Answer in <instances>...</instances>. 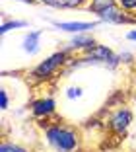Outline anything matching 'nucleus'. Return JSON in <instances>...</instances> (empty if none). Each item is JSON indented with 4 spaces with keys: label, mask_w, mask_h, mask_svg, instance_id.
<instances>
[{
    "label": "nucleus",
    "mask_w": 136,
    "mask_h": 152,
    "mask_svg": "<svg viewBox=\"0 0 136 152\" xmlns=\"http://www.w3.org/2000/svg\"><path fill=\"white\" fill-rule=\"evenodd\" d=\"M43 137L55 152H78L82 144L80 131L64 121H47L43 127Z\"/></svg>",
    "instance_id": "1"
},
{
    "label": "nucleus",
    "mask_w": 136,
    "mask_h": 152,
    "mask_svg": "<svg viewBox=\"0 0 136 152\" xmlns=\"http://www.w3.org/2000/svg\"><path fill=\"white\" fill-rule=\"evenodd\" d=\"M70 57H72V55L66 53L64 49H58V51H55V53H51L47 58H43L39 64H35V66L29 70V80L35 82V84H41V82L51 80L58 70L66 68Z\"/></svg>",
    "instance_id": "2"
},
{
    "label": "nucleus",
    "mask_w": 136,
    "mask_h": 152,
    "mask_svg": "<svg viewBox=\"0 0 136 152\" xmlns=\"http://www.w3.org/2000/svg\"><path fill=\"white\" fill-rule=\"evenodd\" d=\"M132 121H134L132 109L127 107V105H119L117 109H113V111L109 113L105 125H107V129H109L113 134H119V137H121V134H124L128 129H130Z\"/></svg>",
    "instance_id": "3"
},
{
    "label": "nucleus",
    "mask_w": 136,
    "mask_h": 152,
    "mask_svg": "<svg viewBox=\"0 0 136 152\" xmlns=\"http://www.w3.org/2000/svg\"><path fill=\"white\" fill-rule=\"evenodd\" d=\"M101 23H111V26H134L136 27V14H128L121 10L119 6L107 8L105 12H101L95 16Z\"/></svg>",
    "instance_id": "4"
},
{
    "label": "nucleus",
    "mask_w": 136,
    "mask_h": 152,
    "mask_svg": "<svg viewBox=\"0 0 136 152\" xmlns=\"http://www.w3.org/2000/svg\"><path fill=\"white\" fill-rule=\"evenodd\" d=\"M29 107H31V115L33 117L49 121L57 113V102H55V98H51V96H43V98L33 99Z\"/></svg>",
    "instance_id": "5"
},
{
    "label": "nucleus",
    "mask_w": 136,
    "mask_h": 152,
    "mask_svg": "<svg viewBox=\"0 0 136 152\" xmlns=\"http://www.w3.org/2000/svg\"><path fill=\"white\" fill-rule=\"evenodd\" d=\"M95 43L97 41L92 33H78V35H72L70 41L64 43V47H60V49H64L66 53H70V55H82L88 49H92Z\"/></svg>",
    "instance_id": "6"
},
{
    "label": "nucleus",
    "mask_w": 136,
    "mask_h": 152,
    "mask_svg": "<svg viewBox=\"0 0 136 152\" xmlns=\"http://www.w3.org/2000/svg\"><path fill=\"white\" fill-rule=\"evenodd\" d=\"M99 23V20H93V22H53V26L60 31L78 35V33H92Z\"/></svg>",
    "instance_id": "7"
},
{
    "label": "nucleus",
    "mask_w": 136,
    "mask_h": 152,
    "mask_svg": "<svg viewBox=\"0 0 136 152\" xmlns=\"http://www.w3.org/2000/svg\"><path fill=\"white\" fill-rule=\"evenodd\" d=\"M41 35H43V29H33V31H27L22 39V49L23 53H27L29 57L39 53L41 49Z\"/></svg>",
    "instance_id": "8"
},
{
    "label": "nucleus",
    "mask_w": 136,
    "mask_h": 152,
    "mask_svg": "<svg viewBox=\"0 0 136 152\" xmlns=\"http://www.w3.org/2000/svg\"><path fill=\"white\" fill-rule=\"evenodd\" d=\"M89 0H37V4L49 6L55 10H80V8H88Z\"/></svg>",
    "instance_id": "9"
},
{
    "label": "nucleus",
    "mask_w": 136,
    "mask_h": 152,
    "mask_svg": "<svg viewBox=\"0 0 136 152\" xmlns=\"http://www.w3.org/2000/svg\"><path fill=\"white\" fill-rule=\"evenodd\" d=\"M113 6H117V0H89L86 10H89L93 16H97V14L105 12L107 8H113Z\"/></svg>",
    "instance_id": "10"
},
{
    "label": "nucleus",
    "mask_w": 136,
    "mask_h": 152,
    "mask_svg": "<svg viewBox=\"0 0 136 152\" xmlns=\"http://www.w3.org/2000/svg\"><path fill=\"white\" fill-rule=\"evenodd\" d=\"M29 23L25 22V20H2V26H0V33L2 35H6L8 31H12V29H23V27H27Z\"/></svg>",
    "instance_id": "11"
},
{
    "label": "nucleus",
    "mask_w": 136,
    "mask_h": 152,
    "mask_svg": "<svg viewBox=\"0 0 136 152\" xmlns=\"http://www.w3.org/2000/svg\"><path fill=\"white\" fill-rule=\"evenodd\" d=\"M0 152H31V150L25 148V146H22V144L12 142V140H2V144H0Z\"/></svg>",
    "instance_id": "12"
},
{
    "label": "nucleus",
    "mask_w": 136,
    "mask_h": 152,
    "mask_svg": "<svg viewBox=\"0 0 136 152\" xmlns=\"http://www.w3.org/2000/svg\"><path fill=\"white\" fill-rule=\"evenodd\" d=\"M117 6L128 14H136V0H117Z\"/></svg>",
    "instance_id": "13"
},
{
    "label": "nucleus",
    "mask_w": 136,
    "mask_h": 152,
    "mask_svg": "<svg viewBox=\"0 0 136 152\" xmlns=\"http://www.w3.org/2000/svg\"><path fill=\"white\" fill-rule=\"evenodd\" d=\"M8 105H10V96H8V90H6V88H2V90H0V109H2V111H6V109H8Z\"/></svg>",
    "instance_id": "14"
},
{
    "label": "nucleus",
    "mask_w": 136,
    "mask_h": 152,
    "mask_svg": "<svg viewBox=\"0 0 136 152\" xmlns=\"http://www.w3.org/2000/svg\"><path fill=\"white\" fill-rule=\"evenodd\" d=\"M66 98H68V99L82 98V88H78V86H72V88H68V90H66Z\"/></svg>",
    "instance_id": "15"
},
{
    "label": "nucleus",
    "mask_w": 136,
    "mask_h": 152,
    "mask_svg": "<svg viewBox=\"0 0 136 152\" xmlns=\"http://www.w3.org/2000/svg\"><path fill=\"white\" fill-rule=\"evenodd\" d=\"M119 57H121V64L123 63H132V61H134V55L132 53H121Z\"/></svg>",
    "instance_id": "16"
},
{
    "label": "nucleus",
    "mask_w": 136,
    "mask_h": 152,
    "mask_svg": "<svg viewBox=\"0 0 136 152\" xmlns=\"http://www.w3.org/2000/svg\"><path fill=\"white\" fill-rule=\"evenodd\" d=\"M124 37H127L128 41H134V43H136V27L128 29V31H127V35H124Z\"/></svg>",
    "instance_id": "17"
},
{
    "label": "nucleus",
    "mask_w": 136,
    "mask_h": 152,
    "mask_svg": "<svg viewBox=\"0 0 136 152\" xmlns=\"http://www.w3.org/2000/svg\"><path fill=\"white\" fill-rule=\"evenodd\" d=\"M16 2H23V4H37V0H16Z\"/></svg>",
    "instance_id": "18"
}]
</instances>
